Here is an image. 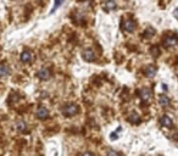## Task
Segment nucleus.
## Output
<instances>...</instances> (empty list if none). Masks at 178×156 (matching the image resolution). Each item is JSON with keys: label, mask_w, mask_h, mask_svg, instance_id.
Here are the masks:
<instances>
[{"label": "nucleus", "mask_w": 178, "mask_h": 156, "mask_svg": "<svg viewBox=\"0 0 178 156\" xmlns=\"http://www.w3.org/2000/svg\"><path fill=\"white\" fill-rule=\"evenodd\" d=\"M61 112H62V115H65L67 117H72V116H74V115L78 114V107L74 104H66L61 109Z\"/></svg>", "instance_id": "nucleus-1"}, {"label": "nucleus", "mask_w": 178, "mask_h": 156, "mask_svg": "<svg viewBox=\"0 0 178 156\" xmlns=\"http://www.w3.org/2000/svg\"><path fill=\"white\" fill-rule=\"evenodd\" d=\"M37 76H38V78H40L42 81H48V80H50V77H51V72H50L49 68L42 67V68L38 71Z\"/></svg>", "instance_id": "nucleus-2"}, {"label": "nucleus", "mask_w": 178, "mask_h": 156, "mask_svg": "<svg viewBox=\"0 0 178 156\" xmlns=\"http://www.w3.org/2000/svg\"><path fill=\"white\" fill-rule=\"evenodd\" d=\"M82 56H83V59L85 60V61H88V62H91V61H94V59H95V54H94V51L92 50V49H84L83 51H82Z\"/></svg>", "instance_id": "nucleus-3"}, {"label": "nucleus", "mask_w": 178, "mask_h": 156, "mask_svg": "<svg viewBox=\"0 0 178 156\" xmlns=\"http://www.w3.org/2000/svg\"><path fill=\"white\" fill-rule=\"evenodd\" d=\"M36 115H37V117H38L39 120H45V118H48V116H49V111H48L46 107L40 106V107H38Z\"/></svg>", "instance_id": "nucleus-4"}, {"label": "nucleus", "mask_w": 178, "mask_h": 156, "mask_svg": "<svg viewBox=\"0 0 178 156\" xmlns=\"http://www.w3.org/2000/svg\"><path fill=\"white\" fill-rule=\"evenodd\" d=\"M160 123H161V126L165 127V128H171L172 124H173L172 118H171L168 115H163V116L161 117V120H160Z\"/></svg>", "instance_id": "nucleus-5"}, {"label": "nucleus", "mask_w": 178, "mask_h": 156, "mask_svg": "<svg viewBox=\"0 0 178 156\" xmlns=\"http://www.w3.org/2000/svg\"><path fill=\"white\" fill-rule=\"evenodd\" d=\"M139 95H140V99H142L143 101H149V100L151 99V90H150L149 88H143V89L140 90Z\"/></svg>", "instance_id": "nucleus-6"}, {"label": "nucleus", "mask_w": 178, "mask_h": 156, "mask_svg": "<svg viewBox=\"0 0 178 156\" xmlns=\"http://www.w3.org/2000/svg\"><path fill=\"white\" fill-rule=\"evenodd\" d=\"M123 29L127 31V32H133L134 28H135V23L133 20H125L123 21Z\"/></svg>", "instance_id": "nucleus-7"}, {"label": "nucleus", "mask_w": 178, "mask_h": 156, "mask_svg": "<svg viewBox=\"0 0 178 156\" xmlns=\"http://www.w3.org/2000/svg\"><path fill=\"white\" fill-rule=\"evenodd\" d=\"M21 61L23 63H29L32 61V53L28 51V50H25L22 54H21Z\"/></svg>", "instance_id": "nucleus-8"}, {"label": "nucleus", "mask_w": 178, "mask_h": 156, "mask_svg": "<svg viewBox=\"0 0 178 156\" xmlns=\"http://www.w3.org/2000/svg\"><path fill=\"white\" fill-rule=\"evenodd\" d=\"M116 6H117V4H116L115 0H106V2L104 3V9L108 10V11H112V10H115Z\"/></svg>", "instance_id": "nucleus-9"}, {"label": "nucleus", "mask_w": 178, "mask_h": 156, "mask_svg": "<svg viewBox=\"0 0 178 156\" xmlns=\"http://www.w3.org/2000/svg\"><path fill=\"white\" fill-rule=\"evenodd\" d=\"M177 43H178L177 37H167V38L165 39V46H167V48L174 46Z\"/></svg>", "instance_id": "nucleus-10"}, {"label": "nucleus", "mask_w": 178, "mask_h": 156, "mask_svg": "<svg viewBox=\"0 0 178 156\" xmlns=\"http://www.w3.org/2000/svg\"><path fill=\"white\" fill-rule=\"evenodd\" d=\"M128 122L132 123V124H138V123L140 122V117H139V115L135 114V112H132V114L129 115V117H128Z\"/></svg>", "instance_id": "nucleus-11"}, {"label": "nucleus", "mask_w": 178, "mask_h": 156, "mask_svg": "<svg viewBox=\"0 0 178 156\" xmlns=\"http://www.w3.org/2000/svg\"><path fill=\"white\" fill-rule=\"evenodd\" d=\"M144 73H145V76H146L148 78H152V77L156 74V68H155L154 66H148V67L145 68Z\"/></svg>", "instance_id": "nucleus-12"}, {"label": "nucleus", "mask_w": 178, "mask_h": 156, "mask_svg": "<svg viewBox=\"0 0 178 156\" xmlns=\"http://www.w3.org/2000/svg\"><path fill=\"white\" fill-rule=\"evenodd\" d=\"M159 104L162 107H168L169 106V99L166 95H160L159 97Z\"/></svg>", "instance_id": "nucleus-13"}, {"label": "nucleus", "mask_w": 178, "mask_h": 156, "mask_svg": "<svg viewBox=\"0 0 178 156\" xmlns=\"http://www.w3.org/2000/svg\"><path fill=\"white\" fill-rule=\"evenodd\" d=\"M10 73V68L5 65H0V77H5Z\"/></svg>", "instance_id": "nucleus-14"}, {"label": "nucleus", "mask_w": 178, "mask_h": 156, "mask_svg": "<svg viewBox=\"0 0 178 156\" xmlns=\"http://www.w3.org/2000/svg\"><path fill=\"white\" fill-rule=\"evenodd\" d=\"M16 127H17V131L19 132H26V129H27V124L23 121H19L16 123Z\"/></svg>", "instance_id": "nucleus-15"}, {"label": "nucleus", "mask_w": 178, "mask_h": 156, "mask_svg": "<svg viewBox=\"0 0 178 156\" xmlns=\"http://www.w3.org/2000/svg\"><path fill=\"white\" fill-rule=\"evenodd\" d=\"M155 34V31L152 29V28H148V31H146V33L144 34V37H151V36H154Z\"/></svg>", "instance_id": "nucleus-16"}, {"label": "nucleus", "mask_w": 178, "mask_h": 156, "mask_svg": "<svg viewBox=\"0 0 178 156\" xmlns=\"http://www.w3.org/2000/svg\"><path fill=\"white\" fill-rule=\"evenodd\" d=\"M106 156H118V155H117V152H116V151L110 150V151L108 152V155H106Z\"/></svg>", "instance_id": "nucleus-17"}, {"label": "nucleus", "mask_w": 178, "mask_h": 156, "mask_svg": "<svg viewBox=\"0 0 178 156\" xmlns=\"http://www.w3.org/2000/svg\"><path fill=\"white\" fill-rule=\"evenodd\" d=\"M60 3H61V2H60V0H55V6L53 8V11H51V12H54V11L56 10V8H57V6L60 5Z\"/></svg>", "instance_id": "nucleus-18"}, {"label": "nucleus", "mask_w": 178, "mask_h": 156, "mask_svg": "<svg viewBox=\"0 0 178 156\" xmlns=\"http://www.w3.org/2000/svg\"><path fill=\"white\" fill-rule=\"evenodd\" d=\"M110 139H112V140H116V139H117V132H116V133H112V134L110 135Z\"/></svg>", "instance_id": "nucleus-19"}, {"label": "nucleus", "mask_w": 178, "mask_h": 156, "mask_svg": "<svg viewBox=\"0 0 178 156\" xmlns=\"http://www.w3.org/2000/svg\"><path fill=\"white\" fill-rule=\"evenodd\" d=\"M151 51H152V55H154V56H157V54H159V53H157V48H152Z\"/></svg>", "instance_id": "nucleus-20"}, {"label": "nucleus", "mask_w": 178, "mask_h": 156, "mask_svg": "<svg viewBox=\"0 0 178 156\" xmlns=\"http://www.w3.org/2000/svg\"><path fill=\"white\" fill-rule=\"evenodd\" d=\"M82 156H94L92 152H84V154H82Z\"/></svg>", "instance_id": "nucleus-21"}, {"label": "nucleus", "mask_w": 178, "mask_h": 156, "mask_svg": "<svg viewBox=\"0 0 178 156\" xmlns=\"http://www.w3.org/2000/svg\"><path fill=\"white\" fill-rule=\"evenodd\" d=\"M162 89H163L165 92H167V89H168V88H167V86H166V84H162Z\"/></svg>", "instance_id": "nucleus-22"}]
</instances>
